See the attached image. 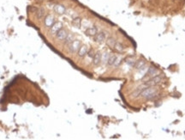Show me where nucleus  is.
Instances as JSON below:
<instances>
[{
	"mask_svg": "<svg viewBox=\"0 0 185 140\" xmlns=\"http://www.w3.org/2000/svg\"><path fill=\"white\" fill-rule=\"evenodd\" d=\"M69 51L72 53H76L79 51L80 47L81 46V40H74L70 44H69Z\"/></svg>",
	"mask_w": 185,
	"mask_h": 140,
	"instance_id": "obj_3",
	"label": "nucleus"
},
{
	"mask_svg": "<svg viewBox=\"0 0 185 140\" xmlns=\"http://www.w3.org/2000/svg\"><path fill=\"white\" fill-rule=\"evenodd\" d=\"M55 22H56V18L53 15L49 14V15H46V16L44 17V24H45V26L46 28L50 29Z\"/></svg>",
	"mask_w": 185,
	"mask_h": 140,
	"instance_id": "obj_4",
	"label": "nucleus"
},
{
	"mask_svg": "<svg viewBox=\"0 0 185 140\" xmlns=\"http://www.w3.org/2000/svg\"><path fill=\"white\" fill-rule=\"evenodd\" d=\"M94 41L97 42V43H103L105 41V40H106V33L104 32V31H100V32H98L96 35L94 36Z\"/></svg>",
	"mask_w": 185,
	"mask_h": 140,
	"instance_id": "obj_5",
	"label": "nucleus"
},
{
	"mask_svg": "<svg viewBox=\"0 0 185 140\" xmlns=\"http://www.w3.org/2000/svg\"><path fill=\"white\" fill-rule=\"evenodd\" d=\"M121 62H122V58L117 56V58L116 59V62H115V64H114V66H119Z\"/></svg>",
	"mask_w": 185,
	"mask_h": 140,
	"instance_id": "obj_24",
	"label": "nucleus"
},
{
	"mask_svg": "<svg viewBox=\"0 0 185 140\" xmlns=\"http://www.w3.org/2000/svg\"><path fill=\"white\" fill-rule=\"evenodd\" d=\"M116 40L113 37H109L108 39L106 40V43H107V45L109 46L110 47H114V46L116 44Z\"/></svg>",
	"mask_w": 185,
	"mask_h": 140,
	"instance_id": "obj_21",
	"label": "nucleus"
},
{
	"mask_svg": "<svg viewBox=\"0 0 185 140\" xmlns=\"http://www.w3.org/2000/svg\"><path fill=\"white\" fill-rule=\"evenodd\" d=\"M45 16V11L43 8H40L36 11V17L38 19H43Z\"/></svg>",
	"mask_w": 185,
	"mask_h": 140,
	"instance_id": "obj_14",
	"label": "nucleus"
},
{
	"mask_svg": "<svg viewBox=\"0 0 185 140\" xmlns=\"http://www.w3.org/2000/svg\"><path fill=\"white\" fill-rule=\"evenodd\" d=\"M61 29H63V23L61 22H56L50 28V33L52 35H56Z\"/></svg>",
	"mask_w": 185,
	"mask_h": 140,
	"instance_id": "obj_6",
	"label": "nucleus"
},
{
	"mask_svg": "<svg viewBox=\"0 0 185 140\" xmlns=\"http://www.w3.org/2000/svg\"><path fill=\"white\" fill-rule=\"evenodd\" d=\"M157 75H159V70L157 68L151 66V67H149L147 69L146 76H148V77H155Z\"/></svg>",
	"mask_w": 185,
	"mask_h": 140,
	"instance_id": "obj_12",
	"label": "nucleus"
},
{
	"mask_svg": "<svg viewBox=\"0 0 185 140\" xmlns=\"http://www.w3.org/2000/svg\"><path fill=\"white\" fill-rule=\"evenodd\" d=\"M88 51H89L88 47H87V45H82V46H81V47H80V49L78 52H77V53H78V56L80 58H84L85 56H87Z\"/></svg>",
	"mask_w": 185,
	"mask_h": 140,
	"instance_id": "obj_9",
	"label": "nucleus"
},
{
	"mask_svg": "<svg viewBox=\"0 0 185 140\" xmlns=\"http://www.w3.org/2000/svg\"><path fill=\"white\" fill-rule=\"evenodd\" d=\"M127 62V64L130 66H135V63H136V61L134 59V58H128V59L126 61Z\"/></svg>",
	"mask_w": 185,
	"mask_h": 140,
	"instance_id": "obj_23",
	"label": "nucleus"
},
{
	"mask_svg": "<svg viewBox=\"0 0 185 140\" xmlns=\"http://www.w3.org/2000/svg\"><path fill=\"white\" fill-rule=\"evenodd\" d=\"M117 58V55L116 54H112L109 56V58H108V61H107V65H110V66H113L114 65V64L116 62V59Z\"/></svg>",
	"mask_w": 185,
	"mask_h": 140,
	"instance_id": "obj_15",
	"label": "nucleus"
},
{
	"mask_svg": "<svg viewBox=\"0 0 185 140\" xmlns=\"http://www.w3.org/2000/svg\"><path fill=\"white\" fill-rule=\"evenodd\" d=\"M74 40H75L74 34H71V33H69L68 35H67V37H66V39L64 40V42H65V44L69 45V44H70V43L73 41Z\"/></svg>",
	"mask_w": 185,
	"mask_h": 140,
	"instance_id": "obj_18",
	"label": "nucleus"
},
{
	"mask_svg": "<svg viewBox=\"0 0 185 140\" xmlns=\"http://www.w3.org/2000/svg\"><path fill=\"white\" fill-rule=\"evenodd\" d=\"M109 56H110V54L106 52H105L104 53H101V63L102 64H107Z\"/></svg>",
	"mask_w": 185,
	"mask_h": 140,
	"instance_id": "obj_20",
	"label": "nucleus"
},
{
	"mask_svg": "<svg viewBox=\"0 0 185 140\" xmlns=\"http://www.w3.org/2000/svg\"><path fill=\"white\" fill-rule=\"evenodd\" d=\"M85 32H86V34L88 35V36H91V37H94L96 35V34L98 33V29L96 26H91L89 27L88 29H87L85 30Z\"/></svg>",
	"mask_w": 185,
	"mask_h": 140,
	"instance_id": "obj_10",
	"label": "nucleus"
},
{
	"mask_svg": "<svg viewBox=\"0 0 185 140\" xmlns=\"http://www.w3.org/2000/svg\"><path fill=\"white\" fill-rule=\"evenodd\" d=\"M159 95L158 90L155 86H146L141 94V97L146 100H155L159 97Z\"/></svg>",
	"mask_w": 185,
	"mask_h": 140,
	"instance_id": "obj_1",
	"label": "nucleus"
},
{
	"mask_svg": "<svg viewBox=\"0 0 185 140\" xmlns=\"http://www.w3.org/2000/svg\"><path fill=\"white\" fill-rule=\"evenodd\" d=\"M146 65V61L144 60V59H141V60H139L137 61V62L135 63V68H136V70H140V69H141L142 67H144V66Z\"/></svg>",
	"mask_w": 185,
	"mask_h": 140,
	"instance_id": "obj_19",
	"label": "nucleus"
},
{
	"mask_svg": "<svg viewBox=\"0 0 185 140\" xmlns=\"http://www.w3.org/2000/svg\"><path fill=\"white\" fill-rule=\"evenodd\" d=\"M53 11L58 15H63V14L66 13L65 6L63 5V4H55V5L53 6Z\"/></svg>",
	"mask_w": 185,
	"mask_h": 140,
	"instance_id": "obj_7",
	"label": "nucleus"
},
{
	"mask_svg": "<svg viewBox=\"0 0 185 140\" xmlns=\"http://www.w3.org/2000/svg\"><path fill=\"white\" fill-rule=\"evenodd\" d=\"M146 87V86H145V85L143 84V85H141V86H139L138 88H136L135 90L132 92V94H131L132 97H133V98H137L138 96H140L141 92H142V90H143Z\"/></svg>",
	"mask_w": 185,
	"mask_h": 140,
	"instance_id": "obj_11",
	"label": "nucleus"
},
{
	"mask_svg": "<svg viewBox=\"0 0 185 140\" xmlns=\"http://www.w3.org/2000/svg\"><path fill=\"white\" fill-rule=\"evenodd\" d=\"M92 63H94V65H99L101 63V53L99 52H95L94 58H92Z\"/></svg>",
	"mask_w": 185,
	"mask_h": 140,
	"instance_id": "obj_13",
	"label": "nucleus"
},
{
	"mask_svg": "<svg viewBox=\"0 0 185 140\" xmlns=\"http://www.w3.org/2000/svg\"><path fill=\"white\" fill-rule=\"evenodd\" d=\"M68 31H67L66 29H61L57 33V34H56V38L58 40H64L66 39V37H67V35H68Z\"/></svg>",
	"mask_w": 185,
	"mask_h": 140,
	"instance_id": "obj_8",
	"label": "nucleus"
},
{
	"mask_svg": "<svg viewBox=\"0 0 185 140\" xmlns=\"http://www.w3.org/2000/svg\"><path fill=\"white\" fill-rule=\"evenodd\" d=\"M164 78L161 75H157L155 77H150V79L146 81L144 85L145 86H157L163 82Z\"/></svg>",
	"mask_w": 185,
	"mask_h": 140,
	"instance_id": "obj_2",
	"label": "nucleus"
},
{
	"mask_svg": "<svg viewBox=\"0 0 185 140\" xmlns=\"http://www.w3.org/2000/svg\"><path fill=\"white\" fill-rule=\"evenodd\" d=\"M81 21H82V20L80 18V17L76 16V17H75V18L73 19V21H72V24H73L74 27L80 28V27H81Z\"/></svg>",
	"mask_w": 185,
	"mask_h": 140,
	"instance_id": "obj_17",
	"label": "nucleus"
},
{
	"mask_svg": "<svg viewBox=\"0 0 185 140\" xmlns=\"http://www.w3.org/2000/svg\"><path fill=\"white\" fill-rule=\"evenodd\" d=\"M113 48H114L117 52H123V51H124V47H123V45L120 42H116Z\"/></svg>",
	"mask_w": 185,
	"mask_h": 140,
	"instance_id": "obj_16",
	"label": "nucleus"
},
{
	"mask_svg": "<svg viewBox=\"0 0 185 140\" xmlns=\"http://www.w3.org/2000/svg\"><path fill=\"white\" fill-rule=\"evenodd\" d=\"M90 25H91V23H90V22L87 21V20H83V21H81V27H82V29H84L85 30H86L87 29H88L89 27H91V26H90Z\"/></svg>",
	"mask_w": 185,
	"mask_h": 140,
	"instance_id": "obj_22",
	"label": "nucleus"
}]
</instances>
